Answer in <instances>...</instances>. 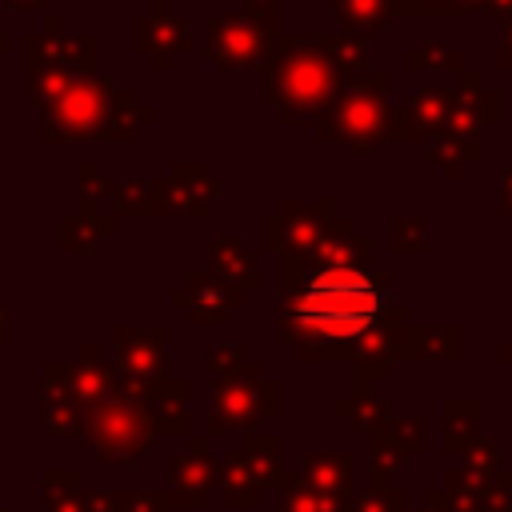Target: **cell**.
Listing matches in <instances>:
<instances>
[{
    "mask_svg": "<svg viewBox=\"0 0 512 512\" xmlns=\"http://www.w3.org/2000/svg\"><path fill=\"white\" fill-rule=\"evenodd\" d=\"M384 304V276L364 268H308L292 288L288 324L320 344L356 340L376 328Z\"/></svg>",
    "mask_w": 512,
    "mask_h": 512,
    "instance_id": "1",
    "label": "cell"
},
{
    "mask_svg": "<svg viewBox=\"0 0 512 512\" xmlns=\"http://www.w3.org/2000/svg\"><path fill=\"white\" fill-rule=\"evenodd\" d=\"M260 68H264V104L276 108L284 124L320 116L344 88L340 68L320 52L316 40L272 36Z\"/></svg>",
    "mask_w": 512,
    "mask_h": 512,
    "instance_id": "2",
    "label": "cell"
},
{
    "mask_svg": "<svg viewBox=\"0 0 512 512\" xmlns=\"http://www.w3.org/2000/svg\"><path fill=\"white\" fill-rule=\"evenodd\" d=\"M388 72H364L344 80L340 96L316 116L320 140H344L356 152H368L388 136Z\"/></svg>",
    "mask_w": 512,
    "mask_h": 512,
    "instance_id": "3",
    "label": "cell"
},
{
    "mask_svg": "<svg viewBox=\"0 0 512 512\" xmlns=\"http://www.w3.org/2000/svg\"><path fill=\"white\" fill-rule=\"evenodd\" d=\"M112 80L108 76H76L48 108H44V140H72V136H100L108 120Z\"/></svg>",
    "mask_w": 512,
    "mask_h": 512,
    "instance_id": "4",
    "label": "cell"
},
{
    "mask_svg": "<svg viewBox=\"0 0 512 512\" xmlns=\"http://www.w3.org/2000/svg\"><path fill=\"white\" fill-rule=\"evenodd\" d=\"M268 32L256 28L244 16H208V40H204V56L212 68L236 72V68H260L264 52H268Z\"/></svg>",
    "mask_w": 512,
    "mask_h": 512,
    "instance_id": "5",
    "label": "cell"
},
{
    "mask_svg": "<svg viewBox=\"0 0 512 512\" xmlns=\"http://www.w3.org/2000/svg\"><path fill=\"white\" fill-rule=\"evenodd\" d=\"M332 216H336L332 200H316V204L284 200L280 212L264 220V248H288L292 256H300V252L308 256L320 244Z\"/></svg>",
    "mask_w": 512,
    "mask_h": 512,
    "instance_id": "6",
    "label": "cell"
},
{
    "mask_svg": "<svg viewBox=\"0 0 512 512\" xmlns=\"http://www.w3.org/2000/svg\"><path fill=\"white\" fill-rule=\"evenodd\" d=\"M456 92L448 88H420L408 104H400L388 116V140H436L444 136V124L452 116Z\"/></svg>",
    "mask_w": 512,
    "mask_h": 512,
    "instance_id": "7",
    "label": "cell"
},
{
    "mask_svg": "<svg viewBox=\"0 0 512 512\" xmlns=\"http://www.w3.org/2000/svg\"><path fill=\"white\" fill-rule=\"evenodd\" d=\"M132 44L136 52L152 56L156 68H168L172 56L188 48V16H176L168 0H156L152 12L132 20Z\"/></svg>",
    "mask_w": 512,
    "mask_h": 512,
    "instance_id": "8",
    "label": "cell"
},
{
    "mask_svg": "<svg viewBox=\"0 0 512 512\" xmlns=\"http://www.w3.org/2000/svg\"><path fill=\"white\" fill-rule=\"evenodd\" d=\"M160 184V212H184V216H200L208 208V200L216 196V180L200 168V164H176Z\"/></svg>",
    "mask_w": 512,
    "mask_h": 512,
    "instance_id": "9",
    "label": "cell"
},
{
    "mask_svg": "<svg viewBox=\"0 0 512 512\" xmlns=\"http://www.w3.org/2000/svg\"><path fill=\"white\" fill-rule=\"evenodd\" d=\"M152 120V108H144L140 100H136V92H128V88H112V100H108V120H104V128H100V136L96 140H116V144H124V140H132L136 136V128H144Z\"/></svg>",
    "mask_w": 512,
    "mask_h": 512,
    "instance_id": "10",
    "label": "cell"
},
{
    "mask_svg": "<svg viewBox=\"0 0 512 512\" xmlns=\"http://www.w3.org/2000/svg\"><path fill=\"white\" fill-rule=\"evenodd\" d=\"M332 12H336V24L348 32V36H376L388 16H392V0H332Z\"/></svg>",
    "mask_w": 512,
    "mask_h": 512,
    "instance_id": "11",
    "label": "cell"
},
{
    "mask_svg": "<svg viewBox=\"0 0 512 512\" xmlns=\"http://www.w3.org/2000/svg\"><path fill=\"white\" fill-rule=\"evenodd\" d=\"M112 216H104V212H96V204L92 200H80V212H72L64 224H60V240H64V248H92V244H100L104 236H112Z\"/></svg>",
    "mask_w": 512,
    "mask_h": 512,
    "instance_id": "12",
    "label": "cell"
},
{
    "mask_svg": "<svg viewBox=\"0 0 512 512\" xmlns=\"http://www.w3.org/2000/svg\"><path fill=\"white\" fill-rule=\"evenodd\" d=\"M316 44H320V52H324V56H328V60L340 68V76H344V80L372 72V56H368V44H364L360 36H348V32H328V36H320Z\"/></svg>",
    "mask_w": 512,
    "mask_h": 512,
    "instance_id": "13",
    "label": "cell"
},
{
    "mask_svg": "<svg viewBox=\"0 0 512 512\" xmlns=\"http://www.w3.org/2000/svg\"><path fill=\"white\" fill-rule=\"evenodd\" d=\"M208 260L224 276H244L248 284H256V264H252V256H248V248H244L240 236H216L208 244Z\"/></svg>",
    "mask_w": 512,
    "mask_h": 512,
    "instance_id": "14",
    "label": "cell"
},
{
    "mask_svg": "<svg viewBox=\"0 0 512 512\" xmlns=\"http://www.w3.org/2000/svg\"><path fill=\"white\" fill-rule=\"evenodd\" d=\"M112 200H116V212L124 216H152L160 212V184L156 180H120L112 184Z\"/></svg>",
    "mask_w": 512,
    "mask_h": 512,
    "instance_id": "15",
    "label": "cell"
},
{
    "mask_svg": "<svg viewBox=\"0 0 512 512\" xmlns=\"http://www.w3.org/2000/svg\"><path fill=\"white\" fill-rule=\"evenodd\" d=\"M428 156L440 164V172L452 180V176H460L464 172V164H472L476 156H480V144L476 140H452V136H436L432 144H428Z\"/></svg>",
    "mask_w": 512,
    "mask_h": 512,
    "instance_id": "16",
    "label": "cell"
},
{
    "mask_svg": "<svg viewBox=\"0 0 512 512\" xmlns=\"http://www.w3.org/2000/svg\"><path fill=\"white\" fill-rule=\"evenodd\" d=\"M76 80V72H68V68H60V64H44V68H28V96L40 104V108H48L68 84Z\"/></svg>",
    "mask_w": 512,
    "mask_h": 512,
    "instance_id": "17",
    "label": "cell"
},
{
    "mask_svg": "<svg viewBox=\"0 0 512 512\" xmlns=\"http://www.w3.org/2000/svg\"><path fill=\"white\" fill-rule=\"evenodd\" d=\"M388 244H392V252H412V248H420V244H424V220H420V216H396V220L388 224Z\"/></svg>",
    "mask_w": 512,
    "mask_h": 512,
    "instance_id": "18",
    "label": "cell"
},
{
    "mask_svg": "<svg viewBox=\"0 0 512 512\" xmlns=\"http://www.w3.org/2000/svg\"><path fill=\"white\" fill-rule=\"evenodd\" d=\"M428 64H436V68H460V56L444 40H428V44H420V48L408 52V68H428Z\"/></svg>",
    "mask_w": 512,
    "mask_h": 512,
    "instance_id": "19",
    "label": "cell"
},
{
    "mask_svg": "<svg viewBox=\"0 0 512 512\" xmlns=\"http://www.w3.org/2000/svg\"><path fill=\"white\" fill-rule=\"evenodd\" d=\"M244 20H252V24L264 28L268 36H276V24H280V0H244Z\"/></svg>",
    "mask_w": 512,
    "mask_h": 512,
    "instance_id": "20",
    "label": "cell"
},
{
    "mask_svg": "<svg viewBox=\"0 0 512 512\" xmlns=\"http://www.w3.org/2000/svg\"><path fill=\"white\" fill-rule=\"evenodd\" d=\"M452 12H504V0H448Z\"/></svg>",
    "mask_w": 512,
    "mask_h": 512,
    "instance_id": "21",
    "label": "cell"
},
{
    "mask_svg": "<svg viewBox=\"0 0 512 512\" xmlns=\"http://www.w3.org/2000/svg\"><path fill=\"white\" fill-rule=\"evenodd\" d=\"M496 60H500V68H512V16H508V24H504V36H500Z\"/></svg>",
    "mask_w": 512,
    "mask_h": 512,
    "instance_id": "22",
    "label": "cell"
},
{
    "mask_svg": "<svg viewBox=\"0 0 512 512\" xmlns=\"http://www.w3.org/2000/svg\"><path fill=\"white\" fill-rule=\"evenodd\" d=\"M500 208L512 212V164L504 168V196H500Z\"/></svg>",
    "mask_w": 512,
    "mask_h": 512,
    "instance_id": "23",
    "label": "cell"
},
{
    "mask_svg": "<svg viewBox=\"0 0 512 512\" xmlns=\"http://www.w3.org/2000/svg\"><path fill=\"white\" fill-rule=\"evenodd\" d=\"M44 0H8V8H40Z\"/></svg>",
    "mask_w": 512,
    "mask_h": 512,
    "instance_id": "24",
    "label": "cell"
},
{
    "mask_svg": "<svg viewBox=\"0 0 512 512\" xmlns=\"http://www.w3.org/2000/svg\"><path fill=\"white\" fill-rule=\"evenodd\" d=\"M0 52H4V36H0Z\"/></svg>",
    "mask_w": 512,
    "mask_h": 512,
    "instance_id": "25",
    "label": "cell"
}]
</instances>
